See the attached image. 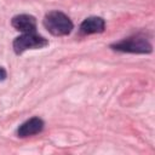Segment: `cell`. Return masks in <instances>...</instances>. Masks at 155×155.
<instances>
[{
  "label": "cell",
  "mask_w": 155,
  "mask_h": 155,
  "mask_svg": "<svg viewBox=\"0 0 155 155\" xmlns=\"http://www.w3.org/2000/svg\"><path fill=\"white\" fill-rule=\"evenodd\" d=\"M44 126H45L44 121L40 117L34 116V117L27 120L25 122H23L18 127L17 136L21 137V138H25V137H30V136L38 134L44 130Z\"/></svg>",
  "instance_id": "cell-5"
},
{
  "label": "cell",
  "mask_w": 155,
  "mask_h": 155,
  "mask_svg": "<svg viewBox=\"0 0 155 155\" xmlns=\"http://www.w3.org/2000/svg\"><path fill=\"white\" fill-rule=\"evenodd\" d=\"M104 29H105V22H104V19L102 17H97V16L87 17L80 24V33L84 34V35L103 33Z\"/></svg>",
  "instance_id": "cell-6"
},
{
  "label": "cell",
  "mask_w": 155,
  "mask_h": 155,
  "mask_svg": "<svg viewBox=\"0 0 155 155\" xmlns=\"http://www.w3.org/2000/svg\"><path fill=\"white\" fill-rule=\"evenodd\" d=\"M6 76H7V73H6V70H5L2 67H0V81L5 80V79H6Z\"/></svg>",
  "instance_id": "cell-7"
},
{
  "label": "cell",
  "mask_w": 155,
  "mask_h": 155,
  "mask_svg": "<svg viewBox=\"0 0 155 155\" xmlns=\"http://www.w3.org/2000/svg\"><path fill=\"white\" fill-rule=\"evenodd\" d=\"M44 27L54 36H64L70 34L74 28L70 18L61 11H50L44 17Z\"/></svg>",
  "instance_id": "cell-1"
},
{
  "label": "cell",
  "mask_w": 155,
  "mask_h": 155,
  "mask_svg": "<svg viewBox=\"0 0 155 155\" xmlns=\"http://www.w3.org/2000/svg\"><path fill=\"white\" fill-rule=\"evenodd\" d=\"M11 24L16 30L22 31L23 34L36 31V19L31 15H27V13L17 15L12 18Z\"/></svg>",
  "instance_id": "cell-4"
},
{
  "label": "cell",
  "mask_w": 155,
  "mask_h": 155,
  "mask_svg": "<svg viewBox=\"0 0 155 155\" xmlns=\"http://www.w3.org/2000/svg\"><path fill=\"white\" fill-rule=\"evenodd\" d=\"M110 47L115 51L127 53H150L153 51V46L149 42V40L140 34L125 38L119 42L111 44Z\"/></svg>",
  "instance_id": "cell-2"
},
{
  "label": "cell",
  "mask_w": 155,
  "mask_h": 155,
  "mask_svg": "<svg viewBox=\"0 0 155 155\" xmlns=\"http://www.w3.org/2000/svg\"><path fill=\"white\" fill-rule=\"evenodd\" d=\"M47 45H48V40L35 33H24L17 36L12 42V47L16 54H21L27 50L42 48Z\"/></svg>",
  "instance_id": "cell-3"
}]
</instances>
